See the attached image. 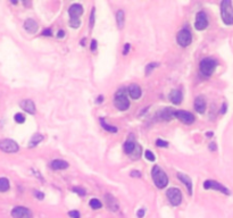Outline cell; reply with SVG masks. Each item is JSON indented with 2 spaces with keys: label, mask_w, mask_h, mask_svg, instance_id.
<instances>
[{
  "label": "cell",
  "mask_w": 233,
  "mask_h": 218,
  "mask_svg": "<svg viewBox=\"0 0 233 218\" xmlns=\"http://www.w3.org/2000/svg\"><path fill=\"white\" fill-rule=\"evenodd\" d=\"M151 176H152V180H154L155 185L158 187V189H164V187L168 184V177L166 175V173L163 171L159 166H157V165L152 168V171H151Z\"/></svg>",
  "instance_id": "6da1fadb"
},
{
  "label": "cell",
  "mask_w": 233,
  "mask_h": 218,
  "mask_svg": "<svg viewBox=\"0 0 233 218\" xmlns=\"http://www.w3.org/2000/svg\"><path fill=\"white\" fill-rule=\"evenodd\" d=\"M221 16L226 25H233V6L230 0H224L221 4Z\"/></svg>",
  "instance_id": "7a4b0ae2"
},
{
  "label": "cell",
  "mask_w": 233,
  "mask_h": 218,
  "mask_svg": "<svg viewBox=\"0 0 233 218\" xmlns=\"http://www.w3.org/2000/svg\"><path fill=\"white\" fill-rule=\"evenodd\" d=\"M114 104L118 110H127L130 107V101L126 95V90L125 89H119L116 92L114 98Z\"/></svg>",
  "instance_id": "3957f363"
},
{
  "label": "cell",
  "mask_w": 233,
  "mask_h": 218,
  "mask_svg": "<svg viewBox=\"0 0 233 218\" xmlns=\"http://www.w3.org/2000/svg\"><path fill=\"white\" fill-rule=\"evenodd\" d=\"M216 66H217V62H215L213 58H204L199 64V69H200L202 75L210 76L215 71Z\"/></svg>",
  "instance_id": "277c9868"
},
{
  "label": "cell",
  "mask_w": 233,
  "mask_h": 218,
  "mask_svg": "<svg viewBox=\"0 0 233 218\" xmlns=\"http://www.w3.org/2000/svg\"><path fill=\"white\" fill-rule=\"evenodd\" d=\"M176 42L181 47H188L192 42V34L188 29H183L177 33L176 35Z\"/></svg>",
  "instance_id": "5b68a950"
},
{
  "label": "cell",
  "mask_w": 233,
  "mask_h": 218,
  "mask_svg": "<svg viewBox=\"0 0 233 218\" xmlns=\"http://www.w3.org/2000/svg\"><path fill=\"white\" fill-rule=\"evenodd\" d=\"M204 189H206V190H216V191H219V192L224 193L226 195L231 194V192H230V190H228V187L222 185L219 182L213 181V180H207V181L204 182Z\"/></svg>",
  "instance_id": "8992f818"
},
{
  "label": "cell",
  "mask_w": 233,
  "mask_h": 218,
  "mask_svg": "<svg viewBox=\"0 0 233 218\" xmlns=\"http://www.w3.org/2000/svg\"><path fill=\"white\" fill-rule=\"evenodd\" d=\"M166 197L168 199V201L171 202L173 206H179L182 202V193L179 189L176 187H171L167 190L166 192Z\"/></svg>",
  "instance_id": "52a82bcc"
},
{
  "label": "cell",
  "mask_w": 233,
  "mask_h": 218,
  "mask_svg": "<svg viewBox=\"0 0 233 218\" xmlns=\"http://www.w3.org/2000/svg\"><path fill=\"white\" fill-rule=\"evenodd\" d=\"M0 150L7 152V153H14V152H17L20 150V147L14 140L4 139V140L0 141Z\"/></svg>",
  "instance_id": "ba28073f"
},
{
  "label": "cell",
  "mask_w": 233,
  "mask_h": 218,
  "mask_svg": "<svg viewBox=\"0 0 233 218\" xmlns=\"http://www.w3.org/2000/svg\"><path fill=\"white\" fill-rule=\"evenodd\" d=\"M174 116L184 124H192L195 122V116L191 113L185 111V110H175Z\"/></svg>",
  "instance_id": "9c48e42d"
},
{
  "label": "cell",
  "mask_w": 233,
  "mask_h": 218,
  "mask_svg": "<svg viewBox=\"0 0 233 218\" xmlns=\"http://www.w3.org/2000/svg\"><path fill=\"white\" fill-rule=\"evenodd\" d=\"M208 26V18L207 15L204 11H199L196 16V22H195V27L198 31H202Z\"/></svg>",
  "instance_id": "30bf717a"
},
{
  "label": "cell",
  "mask_w": 233,
  "mask_h": 218,
  "mask_svg": "<svg viewBox=\"0 0 233 218\" xmlns=\"http://www.w3.org/2000/svg\"><path fill=\"white\" fill-rule=\"evenodd\" d=\"M11 217L13 218H31V211L25 207H15L11 210Z\"/></svg>",
  "instance_id": "8fae6325"
},
{
  "label": "cell",
  "mask_w": 233,
  "mask_h": 218,
  "mask_svg": "<svg viewBox=\"0 0 233 218\" xmlns=\"http://www.w3.org/2000/svg\"><path fill=\"white\" fill-rule=\"evenodd\" d=\"M105 199H106V204H107V208H108L110 211H117L119 209V206H118V202H117V200L115 199L112 194H105Z\"/></svg>",
  "instance_id": "7c38bea8"
},
{
  "label": "cell",
  "mask_w": 233,
  "mask_h": 218,
  "mask_svg": "<svg viewBox=\"0 0 233 218\" xmlns=\"http://www.w3.org/2000/svg\"><path fill=\"white\" fill-rule=\"evenodd\" d=\"M69 18H80V16L83 14V7L78 4H74L68 8Z\"/></svg>",
  "instance_id": "4fadbf2b"
},
{
  "label": "cell",
  "mask_w": 233,
  "mask_h": 218,
  "mask_svg": "<svg viewBox=\"0 0 233 218\" xmlns=\"http://www.w3.org/2000/svg\"><path fill=\"white\" fill-rule=\"evenodd\" d=\"M20 106H21V108L23 109V110H25L26 113H29V114H31V115L35 114V104H34V102H33L32 100H30V99L22 100Z\"/></svg>",
  "instance_id": "5bb4252c"
},
{
  "label": "cell",
  "mask_w": 233,
  "mask_h": 218,
  "mask_svg": "<svg viewBox=\"0 0 233 218\" xmlns=\"http://www.w3.org/2000/svg\"><path fill=\"white\" fill-rule=\"evenodd\" d=\"M127 93L130 94V97L132 99L136 100L142 95V91H141V89H140L138 84H131L129 89H127Z\"/></svg>",
  "instance_id": "9a60e30c"
},
{
  "label": "cell",
  "mask_w": 233,
  "mask_h": 218,
  "mask_svg": "<svg viewBox=\"0 0 233 218\" xmlns=\"http://www.w3.org/2000/svg\"><path fill=\"white\" fill-rule=\"evenodd\" d=\"M177 178L180 180V181L184 184L186 186V189H188V193L191 195L192 194V181H191V178L188 176V175H185V174H183V173H177Z\"/></svg>",
  "instance_id": "2e32d148"
},
{
  "label": "cell",
  "mask_w": 233,
  "mask_h": 218,
  "mask_svg": "<svg viewBox=\"0 0 233 218\" xmlns=\"http://www.w3.org/2000/svg\"><path fill=\"white\" fill-rule=\"evenodd\" d=\"M195 109L199 114H204L205 113V110H206V101H205L204 97L199 95V97L196 98V100H195Z\"/></svg>",
  "instance_id": "e0dca14e"
},
{
  "label": "cell",
  "mask_w": 233,
  "mask_h": 218,
  "mask_svg": "<svg viewBox=\"0 0 233 218\" xmlns=\"http://www.w3.org/2000/svg\"><path fill=\"white\" fill-rule=\"evenodd\" d=\"M50 167L55 171H60V169H66L68 167V162L62 159H55L50 162Z\"/></svg>",
  "instance_id": "ac0fdd59"
},
{
  "label": "cell",
  "mask_w": 233,
  "mask_h": 218,
  "mask_svg": "<svg viewBox=\"0 0 233 218\" xmlns=\"http://www.w3.org/2000/svg\"><path fill=\"white\" fill-rule=\"evenodd\" d=\"M24 29H25L29 33H35V32L38 31V29H39V25H38V23H36L34 20L29 18V20H26L25 23H24Z\"/></svg>",
  "instance_id": "d6986e66"
},
{
  "label": "cell",
  "mask_w": 233,
  "mask_h": 218,
  "mask_svg": "<svg viewBox=\"0 0 233 218\" xmlns=\"http://www.w3.org/2000/svg\"><path fill=\"white\" fill-rule=\"evenodd\" d=\"M168 98H170V100H171L174 104H180L182 102L183 95H182L181 91H179V90H173L171 93H170V95H168Z\"/></svg>",
  "instance_id": "ffe728a7"
},
{
  "label": "cell",
  "mask_w": 233,
  "mask_h": 218,
  "mask_svg": "<svg viewBox=\"0 0 233 218\" xmlns=\"http://www.w3.org/2000/svg\"><path fill=\"white\" fill-rule=\"evenodd\" d=\"M116 23H117V25H118L119 29H123L124 23H125V14L122 9H119V11H117V14H116Z\"/></svg>",
  "instance_id": "44dd1931"
},
{
  "label": "cell",
  "mask_w": 233,
  "mask_h": 218,
  "mask_svg": "<svg viewBox=\"0 0 233 218\" xmlns=\"http://www.w3.org/2000/svg\"><path fill=\"white\" fill-rule=\"evenodd\" d=\"M43 140V135L40 134V133H36L32 136L31 141H30V143H29V147L30 148H33V147H36V145L39 144L41 141Z\"/></svg>",
  "instance_id": "7402d4cb"
},
{
  "label": "cell",
  "mask_w": 233,
  "mask_h": 218,
  "mask_svg": "<svg viewBox=\"0 0 233 218\" xmlns=\"http://www.w3.org/2000/svg\"><path fill=\"white\" fill-rule=\"evenodd\" d=\"M135 145H136V143H135L134 141L132 140V139H129V140L124 143V151L127 153V155H131L132 151L134 150Z\"/></svg>",
  "instance_id": "603a6c76"
},
{
  "label": "cell",
  "mask_w": 233,
  "mask_h": 218,
  "mask_svg": "<svg viewBox=\"0 0 233 218\" xmlns=\"http://www.w3.org/2000/svg\"><path fill=\"white\" fill-rule=\"evenodd\" d=\"M100 124H101V126L104 127L105 130L108 131V132H110V133H116V132L118 131V129H117L116 126H112V125L107 124V123L105 122L104 118H100Z\"/></svg>",
  "instance_id": "cb8c5ba5"
},
{
  "label": "cell",
  "mask_w": 233,
  "mask_h": 218,
  "mask_svg": "<svg viewBox=\"0 0 233 218\" xmlns=\"http://www.w3.org/2000/svg\"><path fill=\"white\" fill-rule=\"evenodd\" d=\"M9 190V181L6 177H0V192H6Z\"/></svg>",
  "instance_id": "d4e9b609"
},
{
  "label": "cell",
  "mask_w": 233,
  "mask_h": 218,
  "mask_svg": "<svg viewBox=\"0 0 233 218\" xmlns=\"http://www.w3.org/2000/svg\"><path fill=\"white\" fill-rule=\"evenodd\" d=\"M130 156H131L132 159H139L140 156H141V147H140L139 144L135 145L134 150L132 151V153H131Z\"/></svg>",
  "instance_id": "484cf974"
},
{
  "label": "cell",
  "mask_w": 233,
  "mask_h": 218,
  "mask_svg": "<svg viewBox=\"0 0 233 218\" xmlns=\"http://www.w3.org/2000/svg\"><path fill=\"white\" fill-rule=\"evenodd\" d=\"M90 207L92 208V209H100V208L103 207V203L99 201L98 199H91L90 200Z\"/></svg>",
  "instance_id": "4316f807"
},
{
  "label": "cell",
  "mask_w": 233,
  "mask_h": 218,
  "mask_svg": "<svg viewBox=\"0 0 233 218\" xmlns=\"http://www.w3.org/2000/svg\"><path fill=\"white\" fill-rule=\"evenodd\" d=\"M68 24H69V26L73 27V29H78V26L81 25V20H80V18H69Z\"/></svg>",
  "instance_id": "83f0119b"
},
{
  "label": "cell",
  "mask_w": 233,
  "mask_h": 218,
  "mask_svg": "<svg viewBox=\"0 0 233 218\" xmlns=\"http://www.w3.org/2000/svg\"><path fill=\"white\" fill-rule=\"evenodd\" d=\"M14 120H15L16 123L22 124V123H24V122H25V117H24V115L23 114L18 113V114H16L15 116H14Z\"/></svg>",
  "instance_id": "f1b7e54d"
},
{
  "label": "cell",
  "mask_w": 233,
  "mask_h": 218,
  "mask_svg": "<svg viewBox=\"0 0 233 218\" xmlns=\"http://www.w3.org/2000/svg\"><path fill=\"white\" fill-rule=\"evenodd\" d=\"M145 157L148 159V160H150V161H155V159H156L155 155H154L150 150H146L145 151Z\"/></svg>",
  "instance_id": "f546056e"
},
{
  "label": "cell",
  "mask_w": 233,
  "mask_h": 218,
  "mask_svg": "<svg viewBox=\"0 0 233 218\" xmlns=\"http://www.w3.org/2000/svg\"><path fill=\"white\" fill-rule=\"evenodd\" d=\"M94 15H96V8L93 7L91 11V15H90V29H92L94 25Z\"/></svg>",
  "instance_id": "4dcf8cb0"
},
{
  "label": "cell",
  "mask_w": 233,
  "mask_h": 218,
  "mask_svg": "<svg viewBox=\"0 0 233 218\" xmlns=\"http://www.w3.org/2000/svg\"><path fill=\"white\" fill-rule=\"evenodd\" d=\"M156 145H157V147H159V148H166V147L168 145V142L161 140V139H158V140L156 141Z\"/></svg>",
  "instance_id": "1f68e13d"
},
{
  "label": "cell",
  "mask_w": 233,
  "mask_h": 218,
  "mask_svg": "<svg viewBox=\"0 0 233 218\" xmlns=\"http://www.w3.org/2000/svg\"><path fill=\"white\" fill-rule=\"evenodd\" d=\"M158 66V64L157 62H151V64H149L148 66H147V68H146V73H147V75H149V73H150L151 69H154L155 67H157Z\"/></svg>",
  "instance_id": "d6a6232c"
},
{
  "label": "cell",
  "mask_w": 233,
  "mask_h": 218,
  "mask_svg": "<svg viewBox=\"0 0 233 218\" xmlns=\"http://www.w3.org/2000/svg\"><path fill=\"white\" fill-rule=\"evenodd\" d=\"M73 191L74 192H76L78 194V195H81V197H84L87 193H85V190H83V189H81V187H74L73 189Z\"/></svg>",
  "instance_id": "836d02e7"
},
{
  "label": "cell",
  "mask_w": 233,
  "mask_h": 218,
  "mask_svg": "<svg viewBox=\"0 0 233 218\" xmlns=\"http://www.w3.org/2000/svg\"><path fill=\"white\" fill-rule=\"evenodd\" d=\"M68 216L71 218H80V213H78V210H72V211H69L68 213Z\"/></svg>",
  "instance_id": "e575fe53"
},
{
  "label": "cell",
  "mask_w": 233,
  "mask_h": 218,
  "mask_svg": "<svg viewBox=\"0 0 233 218\" xmlns=\"http://www.w3.org/2000/svg\"><path fill=\"white\" fill-rule=\"evenodd\" d=\"M33 194H34V197H35L36 199H39V200H42V199L44 198L43 192H40V191H38V190H35V191L33 192Z\"/></svg>",
  "instance_id": "d590c367"
},
{
  "label": "cell",
  "mask_w": 233,
  "mask_h": 218,
  "mask_svg": "<svg viewBox=\"0 0 233 218\" xmlns=\"http://www.w3.org/2000/svg\"><path fill=\"white\" fill-rule=\"evenodd\" d=\"M145 213H146V210L143 209V208H142V209H139V210H138V213H136V216H138L139 218H142L143 216H145Z\"/></svg>",
  "instance_id": "8d00e7d4"
},
{
  "label": "cell",
  "mask_w": 233,
  "mask_h": 218,
  "mask_svg": "<svg viewBox=\"0 0 233 218\" xmlns=\"http://www.w3.org/2000/svg\"><path fill=\"white\" fill-rule=\"evenodd\" d=\"M130 47H131V46H130V43H126V44L124 46V49H123V55H124V56H125V55H127V53H129Z\"/></svg>",
  "instance_id": "74e56055"
},
{
  "label": "cell",
  "mask_w": 233,
  "mask_h": 218,
  "mask_svg": "<svg viewBox=\"0 0 233 218\" xmlns=\"http://www.w3.org/2000/svg\"><path fill=\"white\" fill-rule=\"evenodd\" d=\"M96 49H97V41H96V40H92V41H91V50H92V51H96Z\"/></svg>",
  "instance_id": "f35d334b"
},
{
  "label": "cell",
  "mask_w": 233,
  "mask_h": 218,
  "mask_svg": "<svg viewBox=\"0 0 233 218\" xmlns=\"http://www.w3.org/2000/svg\"><path fill=\"white\" fill-rule=\"evenodd\" d=\"M131 176H133V177H141V173L138 171H133L132 173H131Z\"/></svg>",
  "instance_id": "ab89813d"
},
{
  "label": "cell",
  "mask_w": 233,
  "mask_h": 218,
  "mask_svg": "<svg viewBox=\"0 0 233 218\" xmlns=\"http://www.w3.org/2000/svg\"><path fill=\"white\" fill-rule=\"evenodd\" d=\"M42 35H51V30L50 29H47L42 32Z\"/></svg>",
  "instance_id": "60d3db41"
},
{
  "label": "cell",
  "mask_w": 233,
  "mask_h": 218,
  "mask_svg": "<svg viewBox=\"0 0 233 218\" xmlns=\"http://www.w3.org/2000/svg\"><path fill=\"white\" fill-rule=\"evenodd\" d=\"M64 35H65V32L63 31V30H62V31H58V33H57V38H59V39H60V38H63V36H64Z\"/></svg>",
  "instance_id": "b9f144b4"
},
{
  "label": "cell",
  "mask_w": 233,
  "mask_h": 218,
  "mask_svg": "<svg viewBox=\"0 0 233 218\" xmlns=\"http://www.w3.org/2000/svg\"><path fill=\"white\" fill-rule=\"evenodd\" d=\"M209 149L212 151H215L216 150V144H215V143H210V144H209Z\"/></svg>",
  "instance_id": "7bdbcfd3"
},
{
  "label": "cell",
  "mask_w": 233,
  "mask_h": 218,
  "mask_svg": "<svg viewBox=\"0 0 233 218\" xmlns=\"http://www.w3.org/2000/svg\"><path fill=\"white\" fill-rule=\"evenodd\" d=\"M225 111H226V104H223V107H222L221 113H222V114H225Z\"/></svg>",
  "instance_id": "ee69618b"
},
{
  "label": "cell",
  "mask_w": 233,
  "mask_h": 218,
  "mask_svg": "<svg viewBox=\"0 0 233 218\" xmlns=\"http://www.w3.org/2000/svg\"><path fill=\"white\" fill-rule=\"evenodd\" d=\"M103 99H104L103 95H99V99H98V101H97V102H99V104H100V102H103Z\"/></svg>",
  "instance_id": "f6af8a7d"
},
{
  "label": "cell",
  "mask_w": 233,
  "mask_h": 218,
  "mask_svg": "<svg viewBox=\"0 0 233 218\" xmlns=\"http://www.w3.org/2000/svg\"><path fill=\"white\" fill-rule=\"evenodd\" d=\"M206 136H213V132H208V133H206Z\"/></svg>",
  "instance_id": "bcb514c9"
}]
</instances>
